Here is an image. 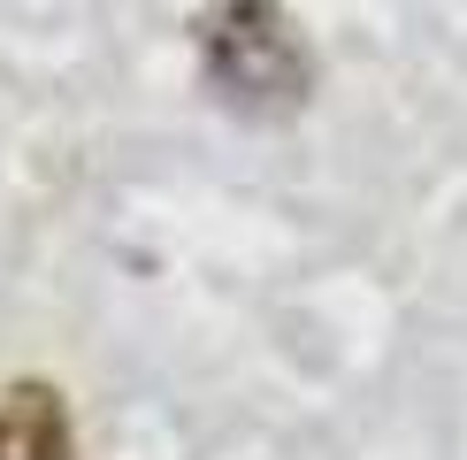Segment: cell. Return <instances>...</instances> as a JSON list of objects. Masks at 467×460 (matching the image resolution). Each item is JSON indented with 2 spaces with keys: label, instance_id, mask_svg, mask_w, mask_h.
I'll return each mask as SVG.
<instances>
[{
  "label": "cell",
  "instance_id": "cell-2",
  "mask_svg": "<svg viewBox=\"0 0 467 460\" xmlns=\"http://www.w3.org/2000/svg\"><path fill=\"white\" fill-rule=\"evenodd\" d=\"M0 460H69L62 392H47V383L0 392Z\"/></svg>",
  "mask_w": 467,
  "mask_h": 460
},
{
  "label": "cell",
  "instance_id": "cell-1",
  "mask_svg": "<svg viewBox=\"0 0 467 460\" xmlns=\"http://www.w3.org/2000/svg\"><path fill=\"white\" fill-rule=\"evenodd\" d=\"M207 85L238 115H299L315 92V47L284 0H215L192 24Z\"/></svg>",
  "mask_w": 467,
  "mask_h": 460
}]
</instances>
